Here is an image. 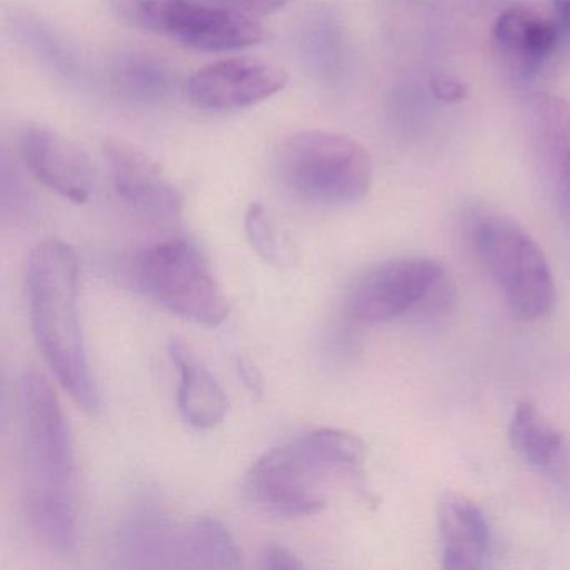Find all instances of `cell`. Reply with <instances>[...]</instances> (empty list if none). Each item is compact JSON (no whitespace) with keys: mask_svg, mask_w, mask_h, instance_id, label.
Returning <instances> with one entry per match:
<instances>
[{"mask_svg":"<svg viewBox=\"0 0 570 570\" xmlns=\"http://www.w3.org/2000/svg\"><path fill=\"white\" fill-rule=\"evenodd\" d=\"M21 155L29 171L62 198L85 205L95 189L91 159L75 142L48 128L31 126L22 132Z\"/></svg>","mask_w":570,"mask_h":570,"instance_id":"obj_11","label":"cell"},{"mask_svg":"<svg viewBox=\"0 0 570 570\" xmlns=\"http://www.w3.org/2000/svg\"><path fill=\"white\" fill-rule=\"evenodd\" d=\"M445 268L425 256L390 259L356 279L350 289V315L363 323H386L413 315Z\"/></svg>","mask_w":570,"mask_h":570,"instance_id":"obj_7","label":"cell"},{"mask_svg":"<svg viewBox=\"0 0 570 570\" xmlns=\"http://www.w3.org/2000/svg\"><path fill=\"white\" fill-rule=\"evenodd\" d=\"M8 31L16 45L21 46L39 65L62 78H72L78 72L75 56L69 51L58 32L38 16L14 12L8 18Z\"/></svg>","mask_w":570,"mask_h":570,"instance_id":"obj_21","label":"cell"},{"mask_svg":"<svg viewBox=\"0 0 570 570\" xmlns=\"http://www.w3.org/2000/svg\"><path fill=\"white\" fill-rule=\"evenodd\" d=\"M480 262L525 322L546 318L556 306L552 269L539 243L509 216H483L473 229Z\"/></svg>","mask_w":570,"mask_h":570,"instance_id":"obj_4","label":"cell"},{"mask_svg":"<svg viewBox=\"0 0 570 570\" xmlns=\"http://www.w3.org/2000/svg\"><path fill=\"white\" fill-rule=\"evenodd\" d=\"M78 279V256L68 243L48 239L32 249L26 283L36 342L62 389L92 413L99 393L79 323Z\"/></svg>","mask_w":570,"mask_h":570,"instance_id":"obj_2","label":"cell"},{"mask_svg":"<svg viewBox=\"0 0 570 570\" xmlns=\"http://www.w3.org/2000/svg\"><path fill=\"white\" fill-rule=\"evenodd\" d=\"M242 552L219 520L196 517L181 527L178 569H238Z\"/></svg>","mask_w":570,"mask_h":570,"instance_id":"obj_18","label":"cell"},{"mask_svg":"<svg viewBox=\"0 0 570 570\" xmlns=\"http://www.w3.org/2000/svg\"><path fill=\"white\" fill-rule=\"evenodd\" d=\"M116 92L131 105H159L173 91V72L149 55H122L111 68Z\"/></svg>","mask_w":570,"mask_h":570,"instance_id":"obj_20","label":"cell"},{"mask_svg":"<svg viewBox=\"0 0 570 570\" xmlns=\"http://www.w3.org/2000/svg\"><path fill=\"white\" fill-rule=\"evenodd\" d=\"M169 356L179 373L178 406L185 422L198 430L222 425L229 402L215 376L178 340L169 343Z\"/></svg>","mask_w":570,"mask_h":570,"instance_id":"obj_16","label":"cell"},{"mask_svg":"<svg viewBox=\"0 0 570 570\" xmlns=\"http://www.w3.org/2000/svg\"><path fill=\"white\" fill-rule=\"evenodd\" d=\"M212 2L252 18L275 14L288 4V0H212Z\"/></svg>","mask_w":570,"mask_h":570,"instance_id":"obj_24","label":"cell"},{"mask_svg":"<svg viewBox=\"0 0 570 570\" xmlns=\"http://www.w3.org/2000/svg\"><path fill=\"white\" fill-rule=\"evenodd\" d=\"M22 505L39 542L69 552L78 542L76 462L65 412L51 383L29 370L19 383Z\"/></svg>","mask_w":570,"mask_h":570,"instance_id":"obj_1","label":"cell"},{"mask_svg":"<svg viewBox=\"0 0 570 570\" xmlns=\"http://www.w3.org/2000/svg\"><path fill=\"white\" fill-rule=\"evenodd\" d=\"M325 475L296 439L263 453L246 473L243 487L259 509L295 519L316 515L325 509V497L316 487Z\"/></svg>","mask_w":570,"mask_h":570,"instance_id":"obj_6","label":"cell"},{"mask_svg":"<svg viewBox=\"0 0 570 570\" xmlns=\"http://www.w3.org/2000/svg\"><path fill=\"white\" fill-rule=\"evenodd\" d=\"M273 156L276 178L309 205H355L372 186V156L350 136L299 131L283 139Z\"/></svg>","mask_w":570,"mask_h":570,"instance_id":"obj_3","label":"cell"},{"mask_svg":"<svg viewBox=\"0 0 570 570\" xmlns=\"http://www.w3.org/2000/svg\"><path fill=\"white\" fill-rule=\"evenodd\" d=\"M155 36L195 51L229 52L259 45L268 35L256 18L212 0H166Z\"/></svg>","mask_w":570,"mask_h":570,"instance_id":"obj_8","label":"cell"},{"mask_svg":"<svg viewBox=\"0 0 570 570\" xmlns=\"http://www.w3.org/2000/svg\"><path fill=\"white\" fill-rule=\"evenodd\" d=\"M288 81V72L273 62L233 58L195 72L186 85V96L202 111H236L273 98Z\"/></svg>","mask_w":570,"mask_h":570,"instance_id":"obj_9","label":"cell"},{"mask_svg":"<svg viewBox=\"0 0 570 570\" xmlns=\"http://www.w3.org/2000/svg\"><path fill=\"white\" fill-rule=\"evenodd\" d=\"M181 525L155 505H141L122 522L116 540L121 567L178 569Z\"/></svg>","mask_w":570,"mask_h":570,"instance_id":"obj_14","label":"cell"},{"mask_svg":"<svg viewBox=\"0 0 570 570\" xmlns=\"http://www.w3.org/2000/svg\"><path fill=\"white\" fill-rule=\"evenodd\" d=\"M262 567L268 570H299L305 569V563L285 546L268 543L263 549Z\"/></svg>","mask_w":570,"mask_h":570,"instance_id":"obj_25","label":"cell"},{"mask_svg":"<svg viewBox=\"0 0 570 570\" xmlns=\"http://www.w3.org/2000/svg\"><path fill=\"white\" fill-rule=\"evenodd\" d=\"M432 95L442 102H460L469 96L465 82L449 75H439L430 82Z\"/></svg>","mask_w":570,"mask_h":570,"instance_id":"obj_26","label":"cell"},{"mask_svg":"<svg viewBox=\"0 0 570 570\" xmlns=\"http://www.w3.org/2000/svg\"><path fill=\"white\" fill-rule=\"evenodd\" d=\"M442 566L450 570L482 567L490 547V529L476 503L456 492H445L436 509Z\"/></svg>","mask_w":570,"mask_h":570,"instance_id":"obj_15","label":"cell"},{"mask_svg":"<svg viewBox=\"0 0 570 570\" xmlns=\"http://www.w3.org/2000/svg\"><path fill=\"white\" fill-rule=\"evenodd\" d=\"M102 155L119 198L153 222L175 223L181 218V191L141 149L122 139L108 138L102 142Z\"/></svg>","mask_w":570,"mask_h":570,"instance_id":"obj_10","label":"cell"},{"mask_svg":"<svg viewBox=\"0 0 570 570\" xmlns=\"http://www.w3.org/2000/svg\"><path fill=\"white\" fill-rule=\"evenodd\" d=\"M298 52L305 68L323 81H332L345 61V35L338 16L330 8H315L303 18Z\"/></svg>","mask_w":570,"mask_h":570,"instance_id":"obj_17","label":"cell"},{"mask_svg":"<svg viewBox=\"0 0 570 570\" xmlns=\"http://www.w3.org/2000/svg\"><path fill=\"white\" fill-rule=\"evenodd\" d=\"M493 48L505 71L517 85H530L560 41L552 19L532 9L513 6L497 19L492 31Z\"/></svg>","mask_w":570,"mask_h":570,"instance_id":"obj_12","label":"cell"},{"mask_svg":"<svg viewBox=\"0 0 570 570\" xmlns=\"http://www.w3.org/2000/svg\"><path fill=\"white\" fill-rule=\"evenodd\" d=\"M136 285L173 315L216 328L228 318V299L195 243L169 239L146 249L135 269Z\"/></svg>","mask_w":570,"mask_h":570,"instance_id":"obj_5","label":"cell"},{"mask_svg":"<svg viewBox=\"0 0 570 570\" xmlns=\"http://www.w3.org/2000/svg\"><path fill=\"white\" fill-rule=\"evenodd\" d=\"M509 440L513 452L537 470L552 469L562 456V435L532 402H520L513 410Z\"/></svg>","mask_w":570,"mask_h":570,"instance_id":"obj_19","label":"cell"},{"mask_svg":"<svg viewBox=\"0 0 570 570\" xmlns=\"http://www.w3.org/2000/svg\"><path fill=\"white\" fill-rule=\"evenodd\" d=\"M556 11V24L559 28L560 41L570 46V0H552Z\"/></svg>","mask_w":570,"mask_h":570,"instance_id":"obj_28","label":"cell"},{"mask_svg":"<svg viewBox=\"0 0 570 570\" xmlns=\"http://www.w3.org/2000/svg\"><path fill=\"white\" fill-rule=\"evenodd\" d=\"M236 368H238L239 379L253 395H265V376L252 360L239 356Z\"/></svg>","mask_w":570,"mask_h":570,"instance_id":"obj_27","label":"cell"},{"mask_svg":"<svg viewBox=\"0 0 570 570\" xmlns=\"http://www.w3.org/2000/svg\"><path fill=\"white\" fill-rule=\"evenodd\" d=\"M525 122L533 156L570 223V106L557 96H532L525 105Z\"/></svg>","mask_w":570,"mask_h":570,"instance_id":"obj_13","label":"cell"},{"mask_svg":"<svg viewBox=\"0 0 570 570\" xmlns=\"http://www.w3.org/2000/svg\"><path fill=\"white\" fill-rule=\"evenodd\" d=\"M245 232L252 248L265 259L266 263L278 265L282 262L278 235L265 206L253 203L245 215Z\"/></svg>","mask_w":570,"mask_h":570,"instance_id":"obj_23","label":"cell"},{"mask_svg":"<svg viewBox=\"0 0 570 570\" xmlns=\"http://www.w3.org/2000/svg\"><path fill=\"white\" fill-rule=\"evenodd\" d=\"M299 442L326 473L362 475L366 446L353 433L338 429H318L299 436Z\"/></svg>","mask_w":570,"mask_h":570,"instance_id":"obj_22","label":"cell"}]
</instances>
